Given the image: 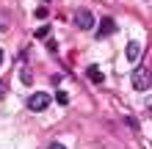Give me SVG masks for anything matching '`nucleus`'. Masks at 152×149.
Listing matches in <instances>:
<instances>
[{
  "instance_id": "obj_1",
  "label": "nucleus",
  "mask_w": 152,
  "mask_h": 149,
  "mask_svg": "<svg viewBox=\"0 0 152 149\" xmlns=\"http://www.w3.org/2000/svg\"><path fill=\"white\" fill-rule=\"evenodd\" d=\"M130 80H133V89H136V91L152 89V69H149V66H136Z\"/></svg>"
},
{
  "instance_id": "obj_2",
  "label": "nucleus",
  "mask_w": 152,
  "mask_h": 149,
  "mask_svg": "<svg viewBox=\"0 0 152 149\" xmlns=\"http://www.w3.org/2000/svg\"><path fill=\"white\" fill-rule=\"evenodd\" d=\"M50 102H53V97H50V94L36 91V94H31V97H28V110L42 113V110H47V108H50Z\"/></svg>"
},
{
  "instance_id": "obj_3",
  "label": "nucleus",
  "mask_w": 152,
  "mask_h": 149,
  "mask_svg": "<svg viewBox=\"0 0 152 149\" xmlns=\"http://www.w3.org/2000/svg\"><path fill=\"white\" fill-rule=\"evenodd\" d=\"M75 22H77V28H80V31H91V28H94V14H91V11H86V8H80L77 17H75Z\"/></svg>"
},
{
  "instance_id": "obj_4",
  "label": "nucleus",
  "mask_w": 152,
  "mask_h": 149,
  "mask_svg": "<svg viewBox=\"0 0 152 149\" xmlns=\"http://www.w3.org/2000/svg\"><path fill=\"white\" fill-rule=\"evenodd\" d=\"M113 31H116V20H111V17H105V20L100 22V28H97V39H102V36H111Z\"/></svg>"
},
{
  "instance_id": "obj_5",
  "label": "nucleus",
  "mask_w": 152,
  "mask_h": 149,
  "mask_svg": "<svg viewBox=\"0 0 152 149\" xmlns=\"http://www.w3.org/2000/svg\"><path fill=\"white\" fill-rule=\"evenodd\" d=\"M124 55H127L130 64H136L141 58V41H127V50H124Z\"/></svg>"
},
{
  "instance_id": "obj_6",
  "label": "nucleus",
  "mask_w": 152,
  "mask_h": 149,
  "mask_svg": "<svg viewBox=\"0 0 152 149\" xmlns=\"http://www.w3.org/2000/svg\"><path fill=\"white\" fill-rule=\"evenodd\" d=\"M86 75H88V80H91V83H97V86H100V83L105 80V75H102L97 66H88V72H86Z\"/></svg>"
},
{
  "instance_id": "obj_7",
  "label": "nucleus",
  "mask_w": 152,
  "mask_h": 149,
  "mask_svg": "<svg viewBox=\"0 0 152 149\" xmlns=\"http://www.w3.org/2000/svg\"><path fill=\"white\" fill-rule=\"evenodd\" d=\"M47 33H50V25H42L36 31V39H47Z\"/></svg>"
},
{
  "instance_id": "obj_8",
  "label": "nucleus",
  "mask_w": 152,
  "mask_h": 149,
  "mask_svg": "<svg viewBox=\"0 0 152 149\" xmlns=\"http://www.w3.org/2000/svg\"><path fill=\"white\" fill-rule=\"evenodd\" d=\"M22 83H33V75H31V69H22Z\"/></svg>"
},
{
  "instance_id": "obj_9",
  "label": "nucleus",
  "mask_w": 152,
  "mask_h": 149,
  "mask_svg": "<svg viewBox=\"0 0 152 149\" xmlns=\"http://www.w3.org/2000/svg\"><path fill=\"white\" fill-rule=\"evenodd\" d=\"M124 124H127L130 130H138V121H136V119H133V116H124Z\"/></svg>"
},
{
  "instance_id": "obj_10",
  "label": "nucleus",
  "mask_w": 152,
  "mask_h": 149,
  "mask_svg": "<svg viewBox=\"0 0 152 149\" xmlns=\"http://www.w3.org/2000/svg\"><path fill=\"white\" fill-rule=\"evenodd\" d=\"M56 100H58L61 105H66V102H69V97H66V91H58V94H56Z\"/></svg>"
},
{
  "instance_id": "obj_11",
  "label": "nucleus",
  "mask_w": 152,
  "mask_h": 149,
  "mask_svg": "<svg viewBox=\"0 0 152 149\" xmlns=\"http://www.w3.org/2000/svg\"><path fill=\"white\" fill-rule=\"evenodd\" d=\"M8 28V20H6V11H0V31Z\"/></svg>"
},
{
  "instance_id": "obj_12",
  "label": "nucleus",
  "mask_w": 152,
  "mask_h": 149,
  "mask_svg": "<svg viewBox=\"0 0 152 149\" xmlns=\"http://www.w3.org/2000/svg\"><path fill=\"white\" fill-rule=\"evenodd\" d=\"M3 94H6V83L0 80V97H3Z\"/></svg>"
},
{
  "instance_id": "obj_13",
  "label": "nucleus",
  "mask_w": 152,
  "mask_h": 149,
  "mask_svg": "<svg viewBox=\"0 0 152 149\" xmlns=\"http://www.w3.org/2000/svg\"><path fill=\"white\" fill-rule=\"evenodd\" d=\"M50 149H64V146H61V144H50Z\"/></svg>"
},
{
  "instance_id": "obj_14",
  "label": "nucleus",
  "mask_w": 152,
  "mask_h": 149,
  "mask_svg": "<svg viewBox=\"0 0 152 149\" xmlns=\"http://www.w3.org/2000/svg\"><path fill=\"white\" fill-rule=\"evenodd\" d=\"M0 66H3V50H0Z\"/></svg>"
},
{
  "instance_id": "obj_15",
  "label": "nucleus",
  "mask_w": 152,
  "mask_h": 149,
  "mask_svg": "<svg viewBox=\"0 0 152 149\" xmlns=\"http://www.w3.org/2000/svg\"><path fill=\"white\" fill-rule=\"evenodd\" d=\"M149 110H152V105H149Z\"/></svg>"
}]
</instances>
